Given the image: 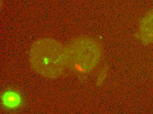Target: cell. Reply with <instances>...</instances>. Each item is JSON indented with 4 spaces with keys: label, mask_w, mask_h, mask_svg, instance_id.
Instances as JSON below:
<instances>
[{
    "label": "cell",
    "mask_w": 153,
    "mask_h": 114,
    "mask_svg": "<svg viewBox=\"0 0 153 114\" xmlns=\"http://www.w3.org/2000/svg\"><path fill=\"white\" fill-rule=\"evenodd\" d=\"M29 59L36 73L50 79L59 77L68 68L66 47L51 38L35 40L30 49Z\"/></svg>",
    "instance_id": "obj_1"
},
{
    "label": "cell",
    "mask_w": 153,
    "mask_h": 114,
    "mask_svg": "<svg viewBox=\"0 0 153 114\" xmlns=\"http://www.w3.org/2000/svg\"><path fill=\"white\" fill-rule=\"evenodd\" d=\"M66 47L68 68L80 75L92 73L98 66L102 56L100 44L85 36L73 39Z\"/></svg>",
    "instance_id": "obj_2"
},
{
    "label": "cell",
    "mask_w": 153,
    "mask_h": 114,
    "mask_svg": "<svg viewBox=\"0 0 153 114\" xmlns=\"http://www.w3.org/2000/svg\"><path fill=\"white\" fill-rule=\"evenodd\" d=\"M138 36L143 45L153 44V9L147 11L141 19Z\"/></svg>",
    "instance_id": "obj_3"
},
{
    "label": "cell",
    "mask_w": 153,
    "mask_h": 114,
    "mask_svg": "<svg viewBox=\"0 0 153 114\" xmlns=\"http://www.w3.org/2000/svg\"><path fill=\"white\" fill-rule=\"evenodd\" d=\"M4 104L9 108L16 107L21 102L20 96L14 92L8 91L2 97Z\"/></svg>",
    "instance_id": "obj_4"
},
{
    "label": "cell",
    "mask_w": 153,
    "mask_h": 114,
    "mask_svg": "<svg viewBox=\"0 0 153 114\" xmlns=\"http://www.w3.org/2000/svg\"><path fill=\"white\" fill-rule=\"evenodd\" d=\"M107 73H108V68L107 67H104L102 69L99 75L97 80L98 85H100L103 82L107 77Z\"/></svg>",
    "instance_id": "obj_5"
}]
</instances>
